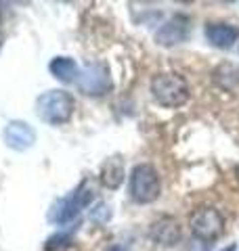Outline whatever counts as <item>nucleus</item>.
I'll use <instances>...</instances> for the list:
<instances>
[{"label":"nucleus","mask_w":239,"mask_h":251,"mask_svg":"<svg viewBox=\"0 0 239 251\" xmlns=\"http://www.w3.org/2000/svg\"><path fill=\"white\" fill-rule=\"evenodd\" d=\"M149 237L151 241H155L157 245L164 247H172L180 241V226L174 218H162L155 220L149 228Z\"/></svg>","instance_id":"obj_9"},{"label":"nucleus","mask_w":239,"mask_h":251,"mask_svg":"<svg viewBox=\"0 0 239 251\" xmlns=\"http://www.w3.org/2000/svg\"><path fill=\"white\" fill-rule=\"evenodd\" d=\"M94 199V188L90 184V180L86 178L82 182L78 184V188L74 193H69L67 197L63 199H57L51 205L49 209V222L57 224V226H63L71 222L74 218H78V214L82 211L84 207H89Z\"/></svg>","instance_id":"obj_1"},{"label":"nucleus","mask_w":239,"mask_h":251,"mask_svg":"<svg viewBox=\"0 0 239 251\" xmlns=\"http://www.w3.org/2000/svg\"><path fill=\"white\" fill-rule=\"evenodd\" d=\"M237 174H239V168H237Z\"/></svg>","instance_id":"obj_17"},{"label":"nucleus","mask_w":239,"mask_h":251,"mask_svg":"<svg viewBox=\"0 0 239 251\" xmlns=\"http://www.w3.org/2000/svg\"><path fill=\"white\" fill-rule=\"evenodd\" d=\"M189 226H191V232L199 241H216L225 232V218H222L218 209L202 207L191 216Z\"/></svg>","instance_id":"obj_5"},{"label":"nucleus","mask_w":239,"mask_h":251,"mask_svg":"<svg viewBox=\"0 0 239 251\" xmlns=\"http://www.w3.org/2000/svg\"><path fill=\"white\" fill-rule=\"evenodd\" d=\"M76 100L65 90H49L36 99V113L42 122L51 126L67 124L74 115Z\"/></svg>","instance_id":"obj_2"},{"label":"nucleus","mask_w":239,"mask_h":251,"mask_svg":"<svg viewBox=\"0 0 239 251\" xmlns=\"http://www.w3.org/2000/svg\"><path fill=\"white\" fill-rule=\"evenodd\" d=\"M105 251H126L122 245H111V247H107Z\"/></svg>","instance_id":"obj_15"},{"label":"nucleus","mask_w":239,"mask_h":251,"mask_svg":"<svg viewBox=\"0 0 239 251\" xmlns=\"http://www.w3.org/2000/svg\"><path fill=\"white\" fill-rule=\"evenodd\" d=\"M189 36H191V19L187 15H172L155 31V42L159 46H177V44L187 42Z\"/></svg>","instance_id":"obj_7"},{"label":"nucleus","mask_w":239,"mask_h":251,"mask_svg":"<svg viewBox=\"0 0 239 251\" xmlns=\"http://www.w3.org/2000/svg\"><path fill=\"white\" fill-rule=\"evenodd\" d=\"M222 251H235V245H229V247H225Z\"/></svg>","instance_id":"obj_16"},{"label":"nucleus","mask_w":239,"mask_h":251,"mask_svg":"<svg viewBox=\"0 0 239 251\" xmlns=\"http://www.w3.org/2000/svg\"><path fill=\"white\" fill-rule=\"evenodd\" d=\"M214 82L225 90H235L239 86V67L233 63H222L214 72Z\"/></svg>","instance_id":"obj_13"},{"label":"nucleus","mask_w":239,"mask_h":251,"mask_svg":"<svg viewBox=\"0 0 239 251\" xmlns=\"http://www.w3.org/2000/svg\"><path fill=\"white\" fill-rule=\"evenodd\" d=\"M49 69H51V74L57 77L59 82H63V84L76 82L78 75H80V69H78L76 61L71 59V57H55L51 61Z\"/></svg>","instance_id":"obj_12"},{"label":"nucleus","mask_w":239,"mask_h":251,"mask_svg":"<svg viewBox=\"0 0 239 251\" xmlns=\"http://www.w3.org/2000/svg\"><path fill=\"white\" fill-rule=\"evenodd\" d=\"M126 178V170H124V161L120 159V157H109V159L101 166V182L103 186L111 188V191H116V188L122 186Z\"/></svg>","instance_id":"obj_11"},{"label":"nucleus","mask_w":239,"mask_h":251,"mask_svg":"<svg viewBox=\"0 0 239 251\" xmlns=\"http://www.w3.org/2000/svg\"><path fill=\"white\" fill-rule=\"evenodd\" d=\"M78 88L89 97H101L111 90V75L107 65L103 63H90L84 67V72H80L78 75Z\"/></svg>","instance_id":"obj_6"},{"label":"nucleus","mask_w":239,"mask_h":251,"mask_svg":"<svg viewBox=\"0 0 239 251\" xmlns=\"http://www.w3.org/2000/svg\"><path fill=\"white\" fill-rule=\"evenodd\" d=\"M206 40L216 49H231L239 40V27L231 23H208L204 29Z\"/></svg>","instance_id":"obj_10"},{"label":"nucleus","mask_w":239,"mask_h":251,"mask_svg":"<svg viewBox=\"0 0 239 251\" xmlns=\"http://www.w3.org/2000/svg\"><path fill=\"white\" fill-rule=\"evenodd\" d=\"M4 143L15 151H28L36 143V130L21 120H13L4 128Z\"/></svg>","instance_id":"obj_8"},{"label":"nucleus","mask_w":239,"mask_h":251,"mask_svg":"<svg viewBox=\"0 0 239 251\" xmlns=\"http://www.w3.org/2000/svg\"><path fill=\"white\" fill-rule=\"evenodd\" d=\"M109 214H111V209H109L107 203H99V205L92 209V214H90V216H92L94 222H107Z\"/></svg>","instance_id":"obj_14"},{"label":"nucleus","mask_w":239,"mask_h":251,"mask_svg":"<svg viewBox=\"0 0 239 251\" xmlns=\"http://www.w3.org/2000/svg\"><path fill=\"white\" fill-rule=\"evenodd\" d=\"M159 193H162V182H159V174L153 166L149 163H139L130 172V197L132 201L147 205L153 203Z\"/></svg>","instance_id":"obj_4"},{"label":"nucleus","mask_w":239,"mask_h":251,"mask_svg":"<svg viewBox=\"0 0 239 251\" xmlns=\"http://www.w3.org/2000/svg\"><path fill=\"white\" fill-rule=\"evenodd\" d=\"M151 94L157 100V105L168 107V109L182 107L191 97L185 77H180L177 74H157L151 80Z\"/></svg>","instance_id":"obj_3"}]
</instances>
